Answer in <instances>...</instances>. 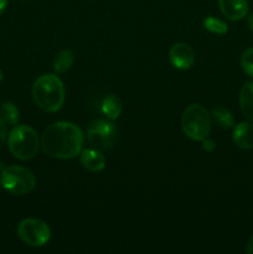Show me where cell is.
<instances>
[{"label": "cell", "instance_id": "obj_1", "mask_svg": "<svg viewBox=\"0 0 253 254\" xmlns=\"http://www.w3.org/2000/svg\"><path fill=\"white\" fill-rule=\"evenodd\" d=\"M84 135L79 127L69 122H57L45 129L41 145L51 158L68 160L79 155L83 148Z\"/></svg>", "mask_w": 253, "mask_h": 254}, {"label": "cell", "instance_id": "obj_2", "mask_svg": "<svg viewBox=\"0 0 253 254\" xmlns=\"http://www.w3.org/2000/svg\"><path fill=\"white\" fill-rule=\"evenodd\" d=\"M35 103L44 112L55 113L64 103V87L56 74H42L32 86Z\"/></svg>", "mask_w": 253, "mask_h": 254}, {"label": "cell", "instance_id": "obj_3", "mask_svg": "<svg viewBox=\"0 0 253 254\" xmlns=\"http://www.w3.org/2000/svg\"><path fill=\"white\" fill-rule=\"evenodd\" d=\"M7 146L12 155L22 161L35 158L39 151L40 141L37 133L29 126H17L10 131L7 138Z\"/></svg>", "mask_w": 253, "mask_h": 254}, {"label": "cell", "instance_id": "obj_4", "mask_svg": "<svg viewBox=\"0 0 253 254\" xmlns=\"http://www.w3.org/2000/svg\"><path fill=\"white\" fill-rule=\"evenodd\" d=\"M181 127L188 138L196 141L203 140L211 130L210 114L201 104H191L184 111Z\"/></svg>", "mask_w": 253, "mask_h": 254}, {"label": "cell", "instance_id": "obj_5", "mask_svg": "<svg viewBox=\"0 0 253 254\" xmlns=\"http://www.w3.org/2000/svg\"><path fill=\"white\" fill-rule=\"evenodd\" d=\"M0 183L7 192L12 195H25L35 189L36 178L29 169L12 165L2 170Z\"/></svg>", "mask_w": 253, "mask_h": 254}, {"label": "cell", "instance_id": "obj_6", "mask_svg": "<svg viewBox=\"0 0 253 254\" xmlns=\"http://www.w3.org/2000/svg\"><path fill=\"white\" fill-rule=\"evenodd\" d=\"M17 236L31 247H42L51 238V230L45 221L39 218H25L17 225Z\"/></svg>", "mask_w": 253, "mask_h": 254}, {"label": "cell", "instance_id": "obj_7", "mask_svg": "<svg viewBox=\"0 0 253 254\" xmlns=\"http://www.w3.org/2000/svg\"><path fill=\"white\" fill-rule=\"evenodd\" d=\"M118 136L116 124L106 119H97L92 122L87 130V140L98 150H108L114 145Z\"/></svg>", "mask_w": 253, "mask_h": 254}, {"label": "cell", "instance_id": "obj_8", "mask_svg": "<svg viewBox=\"0 0 253 254\" xmlns=\"http://www.w3.org/2000/svg\"><path fill=\"white\" fill-rule=\"evenodd\" d=\"M169 59H170L171 64L178 69L191 68V66L195 62V54L192 49L189 45L183 44V42H176L171 46L169 51Z\"/></svg>", "mask_w": 253, "mask_h": 254}, {"label": "cell", "instance_id": "obj_9", "mask_svg": "<svg viewBox=\"0 0 253 254\" xmlns=\"http://www.w3.org/2000/svg\"><path fill=\"white\" fill-rule=\"evenodd\" d=\"M220 10L228 20L238 21L248 14L247 0H218Z\"/></svg>", "mask_w": 253, "mask_h": 254}, {"label": "cell", "instance_id": "obj_10", "mask_svg": "<svg viewBox=\"0 0 253 254\" xmlns=\"http://www.w3.org/2000/svg\"><path fill=\"white\" fill-rule=\"evenodd\" d=\"M233 141L241 149H253V122H242L233 129Z\"/></svg>", "mask_w": 253, "mask_h": 254}, {"label": "cell", "instance_id": "obj_11", "mask_svg": "<svg viewBox=\"0 0 253 254\" xmlns=\"http://www.w3.org/2000/svg\"><path fill=\"white\" fill-rule=\"evenodd\" d=\"M81 164L86 170L98 173L106 168V156L98 149H87L81 153Z\"/></svg>", "mask_w": 253, "mask_h": 254}, {"label": "cell", "instance_id": "obj_12", "mask_svg": "<svg viewBox=\"0 0 253 254\" xmlns=\"http://www.w3.org/2000/svg\"><path fill=\"white\" fill-rule=\"evenodd\" d=\"M240 107L246 118L253 122V81L243 84L240 92Z\"/></svg>", "mask_w": 253, "mask_h": 254}, {"label": "cell", "instance_id": "obj_13", "mask_svg": "<svg viewBox=\"0 0 253 254\" xmlns=\"http://www.w3.org/2000/svg\"><path fill=\"white\" fill-rule=\"evenodd\" d=\"M122 101L114 94H109L102 102V112H103L104 116H107V118L114 121V119L118 118L122 113Z\"/></svg>", "mask_w": 253, "mask_h": 254}, {"label": "cell", "instance_id": "obj_14", "mask_svg": "<svg viewBox=\"0 0 253 254\" xmlns=\"http://www.w3.org/2000/svg\"><path fill=\"white\" fill-rule=\"evenodd\" d=\"M74 62V55L71 50L64 49L61 50L59 54L56 55L54 60V68L57 73H63V72L68 71L72 67Z\"/></svg>", "mask_w": 253, "mask_h": 254}, {"label": "cell", "instance_id": "obj_15", "mask_svg": "<svg viewBox=\"0 0 253 254\" xmlns=\"http://www.w3.org/2000/svg\"><path fill=\"white\" fill-rule=\"evenodd\" d=\"M212 117L215 119L216 123L223 129H231L235 126V121L228 109L223 108V107H216L212 109Z\"/></svg>", "mask_w": 253, "mask_h": 254}, {"label": "cell", "instance_id": "obj_16", "mask_svg": "<svg viewBox=\"0 0 253 254\" xmlns=\"http://www.w3.org/2000/svg\"><path fill=\"white\" fill-rule=\"evenodd\" d=\"M0 117L10 126H15L19 122V109L12 102H5L0 107Z\"/></svg>", "mask_w": 253, "mask_h": 254}, {"label": "cell", "instance_id": "obj_17", "mask_svg": "<svg viewBox=\"0 0 253 254\" xmlns=\"http://www.w3.org/2000/svg\"><path fill=\"white\" fill-rule=\"evenodd\" d=\"M203 27L213 34H226L228 31L227 24L213 16H208L203 20Z\"/></svg>", "mask_w": 253, "mask_h": 254}, {"label": "cell", "instance_id": "obj_18", "mask_svg": "<svg viewBox=\"0 0 253 254\" xmlns=\"http://www.w3.org/2000/svg\"><path fill=\"white\" fill-rule=\"evenodd\" d=\"M241 66L247 76L253 77V47L246 50L241 57Z\"/></svg>", "mask_w": 253, "mask_h": 254}, {"label": "cell", "instance_id": "obj_19", "mask_svg": "<svg viewBox=\"0 0 253 254\" xmlns=\"http://www.w3.org/2000/svg\"><path fill=\"white\" fill-rule=\"evenodd\" d=\"M202 148H203V150L208 151V153H212V151L216 149L215 141H213L212 139L205 138L202 140Z\"/></svg>", "mask_w": 253, "mask_h": 254}, {"label": "cell", "instance_id": "obj_20", "mask_svg": "<svg viewBox=\"0 0 253 254\" xmlns=\"http://www.w3.org/2000/svg\"><path fill=\"white\" fill-rule=\"evenodd\" d=\"M5 122L2 121V118L0 117V148L4 144L5 139H6V126H5Z\"/></svg>", "mask_w": 253, "mask_h": 254}, {"label": "cell", "instance_id": "obj_21", "mask_svg": "<svg viewBox=\"0 0 253 254\" xmlns=\"http://www.w3.org/2000/svg\"><path fill=\"white\" fill-rule=\"evenodd\" d=\"M247 253H248V254H253V236L250 238V241H248Z\"/></svg>", "mask_w": 253, "mask_h": 254}, {"label": "cell", "instance_id": "obj_22", "mask_svg": "<svg viewBox=\"0 0 253 254\" xmlns=\"http://www.w3.org/2000/svg\"><path fill=\"white\" fill-rule=\"evenodd\" d=\"M7 2H9V0H0V14H2L4 10L6 9Z\"/></svg>", "mask_w": 253, "mask_h": 254}, {"label": "cell", "instance_id": "obj_23", "mask_svg": "<svg viewBox=\"0 0 253 254\" xmlns=\"http://www.w3.org/2000/svg\"><path fill=\"white\" fill-rule=\"evenodd\" d=\"M247 24H248V27H250V30H252V31H253V14L248 16Z\"/></svg>", "mask_w": 253, "mask_h": 254}, {"label": "cell", "instance_id": "obj_24", "mask_svg": "<svg viewBox=\"0 0 253 254\" xmlns=\"http://www.w3.org/2000/svg\"><path fill=\"white\" fill-rule=\"evenodd\" d=\"M1 81H2V72L1 69H0V83H1Z\"/></svg>", "mask_w": 253, "mask_h": 254}]
</instances>
